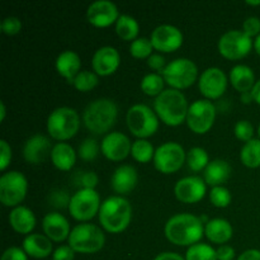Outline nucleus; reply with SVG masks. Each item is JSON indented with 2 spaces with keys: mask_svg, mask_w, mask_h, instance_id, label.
Here are the masks:
<instances>
[{
  "mask_svg": "<svg viewBox=\"0 0 260 260\" xmlns=\"http://www.w3.org/2000/svg\"><path fill=\"white\" fill-rule=\"evenodd\" d=\"M74 253L75 251L69 245H61L53 251L52 260H74Z\"/></svg>",
  "mask_w": 260,
  "mask_h": 260,
  "instance_id": "obj_46",
  "label": "nucleus"
},
{
  "mask_svg": "<svg viewBox=\"0 0 260 260\" xmlns=\"http://www.w3.org/2000/svg\"><path fill=\"white\" fill-rule=\"evenodd\" d=\"M217 260H234L235 258V249L230 245H221L216 249Z\"/></svg>",
  "mask_w": 260,
  "mask_h": 260,
  "instance_id": "obj_48",
  "label": "nucleus"
},
{
  "mask_svg": "<svg viewBox=\"0 0 260 260\" xmlns=\"http://www.w3.org/2000/svg\"><path fill=\"white\" fill-rule=\"evenodd\" d=\"M2 260H28L27 254L23 249L17 248V246H10L3 253Z\"/></svg>",
  "mask_w": 260,
  "mask_h": 260,
  "instance_id": "obj_43",
  "label": "nucleus"
},
{
  "mask_svg": "<svg viewBox=\"0 0 260 260\" xmlns=\"http://www.w3.org/2000/svg\"><path fill=\"white\" fill-rule=\"evenodd\" d=\"M206 189V182L202 178L190 175L178 180L174 187V193L180 202L197 203L205 197Z\"/></svg>",
  "mask_w": 260,
  "mask_h": 260,
  "instance_id": "obj_16",
  "label": "nucleus"
},
{
  "mask_svg": "<svg viewBox=\"0 0 260 260\" xmlns=\"http://www.w3.org/2000/svg\"><path fill=\"white\" fill-rule=\"evenodd\" d=\"M246 4H249V5H260V0H256V2H253V0H248V2H246Z\"/></svg>",
  "mask_w": 260,
  "mask_h": 260,
  "instance_id": "obj_55",
  "label": "nucleus"
},
{
  "mask_svg": "<svg viewBox=\"0 0 260 260\" xmlns=\"http://www.w3.org/2000/svg\"><path fill=\"white\" fill-rule=\"evenodd\" d=\"M254 48H255L256 53L260 55V35L256 36L255 40H254Z\"/></svg>",
  "mask_w": 260,
  "mask_h": 260,
  "instance_id": "obj_54",
  "label": "nucleus"
},
{
  "mask_svg": "<svg viewBox=\"0 0 260 260\" xmlns=\"http://www.w3.org/2000/svg\"><path fill=\"white\" fill-rule=\"evenodd\" d=\"M132 144L128 137L122 132H109L102 140V152L113 161H119L131 152Z\"/></svg>",
  "mask_w": 260,
  "mask_h": 260,
  "instance_id": "obj_18",
  "label": "nucleus"
},
{
  "mask_svg": "<svg viewBox=\"0 0 260 260\" xmlns=\"http://www.w3.org/2000/svg\"><path fill=\"white\" fill-rule=\"evenodd\" d=\"M230 173L231 168L226 160L215 159L208 162V165L206 167L205 172H203V178H205L206 184L218 187L229 179Z\"/></svg>",
  "mask_w": 260,
  "mask_h": 260,
  "instance_id": "obj_25",
  "label": "nucleus"
},
{
  "mask_svg": "<svg viewBox=\"0 0 260 260\" xmlns=\"http://www.w3.org/2000/svg\"><path fill=\"white\" fill-rule=\"evenodd\" d=\"M164 78L156 73L147 74L141 80V89L150 96H157L164 91Z\"/></svg>",
  "mask_w": 260,
  "mask_h": 260,
  "instance_id": "obj_33",
  "label": "nucleus"
},
{
  "mask_svg": "<svg viewBox=\"0 0 260 260\" xmlns=\"http://www.w3.org/2000/svg\"><path fill=\"white\" fill-rule=\"evenodd\" d=\"M147 65H149L152 70H156L159 71V73H162L164 69L167 68L164 56L159 55V53H152V55L147 58Z\"/></svg>",
  "mask_w": 260,
  "mask_h": 260,
  "instance_id": "obj_47",
  "label": "nucleus"
},
{
  "mask_svg": "<svg viewBox=\"0 0 260 260\" xmlns=\"http://www.w3.org/2000/svg\"><path fill=\"white\" fill-rule=\"evenodd\" d=\"M127 126L139 139L152 136L159 128V117L146 104H135L127 111Z\"/></svg>",
  "mask_w": 260,
  "mask_h": 260,
  "instance_id": "obj_7",
  "label": "nucleus"
},
{
  "mask_svg": "<svg viewBox=\"0 0 260 260\" xmlns=\"http://www.w3.org/2000/svg\"><path fill=\"white\" fill-rule=\"evenodd\" d=\"M0 28H2V32L5 33V35H17L22 29V22L17 17H7L3 19Z\"/></svg>",
  "mask_w": 260,
  "mask_h": 260,
  "instance_id": "obj_41",
  "label": "nucleus"
},
{
  "mask_svg": "<svg viewBox=\"0 0 260 260\" xmlns=\"http://www.w3.org/2000/svg\"><path fill=\"white\" fill-rule=\"evenodd\" d=\"M234 134L239 140L244 142H248L253 140L254 136V127L250 121L248 119H241V121L236 122L235 127H234Z\"/></svg>",
  "mask_w": 260,
  "mask_h": 260,
  "instance_id": "obj_40",
  "label": "nucleus"
},
{
  "mask_svg": "<svg viewBox=\"0 0 260 260\" xmlns=\"http://www.w3.org/2000/svg\"><path fill=\"white\" fill-rule=\"evenodd\" d=\"M165 236L170 243L179 246H192L203 236V222L192 213H178L165 223Z\"/></svg>",
  "mask_w": 260,
  "mask_h": 260,
  "instance_id": "obj_1",
  "label": "nucleus"
},
{
  "mask_svg": "<svg viewBox=\"0 0 260 260\" xmlns=\"http://www.w3.org/2000/svg\"><path fill=\"white\" fill-rule=\"evenodd\" d=\"M42 228L46 236L52 241H63L70 236V223L63 215L50 212L43 217Z\"/></svg>",
  "mask_w": 260,
  "mask_h": 260,
  "instance_id": "obj_21",
  "label": "nucleus"
},
{
  "mask_svg": "<svg viewBox=\"0 0 260 260\" xmlns=\"http://www.w3.org/2000/svg\"><path fill=\"white\" fill-rule=\"evenodd\" d=\"M118 116L116 102L109 98H99L89 103L83 113L86 128L95 135L108 132L114 126Z\"/></svg>",
  "mask_w": 260,
  "mask_h": 260,
  "instance_id": "obj_4",
  "label": "nucleus"
},
{
  "mask_svg": "<svg viewBox=\"0 0 260 260\" xmlns=\"http://www.w3.org/2000/svg\"><path fill=\"white\" fill-rule=\"evenodd\" d=\"M150 41L157 51L173 52L182 46L183 33L179 28L174 25L161 24L152 30Z\"/></svg>",
  "mask_w": 260,
  "mask_h": 260,
  "instance_id": "obj_15",
  "label": "nucleus"
},
{
  "mask_svg": "<svg viewBox=\"0 0 260 260\" xmlns=\"http://www.w3.org/2000/svg\"><path fill=\"white\" fill-rule=\"evenodd\" d=\"M251 95H253L254 102L260 104V79L254 84L253 89H251Z\"/></svg>",
  "mask_w": 260,
  "mask_h": 260,
  "instance_id": "obj_51",
  "label": "nucleus"
},
{
  "mask_svg": "<svg viewBox=\"0 0 260 260\" xmlns=\"http://www.w3.org/2000/svg\"><path fill=\"white\" fill-rule=\"evenodd\" d=\"M243 32L249 37L260 35V19L258 17H249L243 23Z\"/></svg>",
  "mask_w": 260,
  "mask_h": 260,
  "instance_id": "obj_42",
  "label": "nucleus"
},
{
  "mask_svg": "<svg viewBox=\"0 0 260 260\" xmlns=\"http://www.w3.org/2000/svg\"><path fill=\"white\" fill-rule=\"evenodd\" d=\"M99 146L95 139H85L79 146V156L80 159L85 160V161H90V160L95 159L98 155Z\"/></svg>",
  "mask_w": 260,
  "mask_h": 260,
  "instance_id": "obj_39",
  "label": "nucleus"
},
{
  "mask_svg": "<svg viewBox=\"0 0 260 260\" xmlns=\"http://www.w3.org/2000/svg\"><path fill=\"white\" fill-rule=\"evenodd\" d=\"M154 260H185L182 255L177 253H172V251H167V253H161L156 256Z\"/></svg>",
  "mask_w": 260,
  "mask_h": 260,
  "instance_id": "obj_50",
  "label": "nucleus"
},
{
  "mask_svg": "<svg viewBox=\"0 0 260 260\" xmlns=\"http://www.w3.org/2000/svg\"><path fill=\"white\" fill-rule=\"evenodd\" d=\"M188 102L178 89H165L155 98L154 109L157 117L168 126H179L187 119Z\"/></svg>",
  "mask_w": 260,
  "mask_h": 260,
  "instance_id": "obj_3",
  "label": "nucleus"
},
{
  "mask_svg": "<svg viewBox=\"0 0 260 260\" xmlns=\"http://www.w3.org/2000/svg\"><path fill=\"white\" fill-rule=\"evenodd\" d=\"M152 47L154 46L149 38L140 37L132 41L131 46H129V52L136 58H149L152 55Z\"/></svg>",
  "mask_w": 260,
  "mask_h": 260,
  "instance_id": "obj_37",
  "label": "nucleus"
},
{
  "mask_svg": "<svg viewBox=\"0 0 260 260\" xmlns=\"http://www.w3.org/2000/svg\"><path fill=\"white\" fill-rule=\"evenodd\" d=\"M23 250L32 258H47L52 253V244L46 235L30 234L23 240Z\"/></svg>",
  "mask_w": 260,
  "mask_h": 260,
  "instance_id": "obj_24",
  "label": "nucleus"
},
{
  "mask_svg": "<svg viewBox=\"0 0 260 260\" xmlns=\"http://www.w3.org/2000/svg\"><path fill=\"white\" fill-rule=\"evenodd\" d=\"M5 113H7V109H5V103L4 102H0V121H4Z\"/></svg>",
  "mask_w": 260,
  "mask_h": 260,
  "instance_id": "obj_53",
  "label": "nucleus"
},
{
  "mask_svg": "<svg viewBox=\"0 0 260 260\" xmlns=\"http://www.w3.org/2000/svg\"><path fill=\"white\" fill-rule=\"evenodd\" d=\"M156 150L154 149L152 144L145 139H139L132 144L131 154L135 160L139 162H149L154 159V155Z\"/></svg>",
  "mask_w": 260,
  "mask_h": 260,
  "instance_id": "obj_32",
  "label": "nucleus"
},
{
  "mask_svg": "<svg viewBox=\"0 0 260 260\" xmlns=\"http://www.w3.org/2000/svg\"><path fill=\"white\" fill-rule=\"evenodd\" d=\"M137 180V172L132 165H121L112 174L111 187L118 194H128L135 189Z\"/></svg>",
  "mask_w": 260,
  "mask_h": 260,
  "instance_id": "obj_22",
  "label": "nucleus"
},
{
  "mask_svg": "<svg viewBox=\"0 0 260 260\" xmlns=\"http://www.w3.org/2000/svg\"><path fill=\"white\" fill-rule=\"evenodd\" d=\"M231 193L223 185H218V187H212L210 192V201L215 207L225 208L231 203Z\"/></svg>",
  "mask_w": 260,
  "mask_h": 260,
  "instance_id": "obj_38",
  "label": "nucleus"
},
{
  "mask_svg": "<svg viewBox=\"0 0 260 260\" xmlns=\"http://www.w3.org/2000/svg\"><path fill=\"white\" fill-rule=\"evenodd\" d=\"M80 57L75 51L66 50L61 52L56 58V70L70 84H73L75 76L80 73Z\"/></svg>",
  "mask_w": 260,
  "mask_h": 260,
  "instance_id": "obj_23",
  "label": "nucleus"
},
{
  "mask_svg": "<svg viewBox=\"0 0 260 260\" xmlns=\"http://www.w3.org/2000/svg\"><path fill=\"white\" fill-rule=\"evenodd\" d=\"M208 162H210L208 154L202 147H192L187 152V164L189 169L193 170V172H201V170L206 169Z\"/></svg>",
  "mask_w": 260,
  "mask_h": 260,
  "instance_id": "obj_34",
  "label": "nucleus"
},
{
  "mask_svg": "<svg viewBox=\"0 0 260 260\" xmlns=\"http://www.w3.org/2000/svg\"><path fill=\"white\" fill-rule=\"evenodd\" d=\"M79 182L83 185V188L86 189H94L98 184V175L94 172H85L80 175L79 178Z\"/></svg>",
  "mask_w": 260,
  "mask_h": 260,
  "instance_id": "obj_45",
  "label": "nucleus"
},
{
  "mask_svg": "<svg viewBox=\"0 0 260 260\" xmlns=\"http://www.w3.org/2000/svg\"><path fill=\"white\" fill-rule=\"evenodd\" d=\"M101 205V198L95 189L81 188L70 198L69 211L75 220L88 221L99 213Z\"/></svg>",
  "mask_w": 260,
  "mask_h": 260,
  "instance_id": "obj_10",
  "label": "nucleus"
},
{
  "mask_svg": "<svg viewBox=\"0 0 260 260\" xmlns=\"http://www.w3.org/2000/svg\"><path fill=\"white\" fill-rule=\"evenodd\" d=\"M98 81V75L95 73L89 70H81L74 79L73 85L80 91H89L93 88H95Z\"/></svg>",
  "mask_w": 260,
  "mask_h": 260,
  "instance_id": "obj_36",
  "label": "nucleus"
},
{
  "mask_svg": "<svg viewBox=\"0 0 260 260\" xmlns=\"http://www.w3.org/2000/svg\"><path fill=\"white\" fill-rule=\"evenodd\" d=\"M86 18L95 27H108L118 20V8L111 0H96L88 7Z\"/></svg>",
  "mask_w": 260,
  "mask_h": 260,
  "instance_id": "obj_17",
  "label": "nucleus"
},
{
  "mask_svg": "<svg viewBox=\"0 0 260 260\" xmlns=\"http://www.w3.org/2000/svg\"><path fill=\"white\" fill-rule=\"evenodd\" d=\"M187 159L184 149L178 142H165L160 145L154 155V164L159 172L172 174L178 172Z\"/></svg>",
  "mask_w": 260,
  "mask_h": 260,
  "instance_id": "obj_11",
  "label": "nucleus"
},
{
  "mask_svg": "<svg viewBox=\"0 0 260 260\" xmlns=\"http://www.w3.org/2000/svg\"><path fill=\"white\" fill-rule=\"evenodd\" d=\"M230 81L234 88L239 90L240 93H246L251 91L255 81V74L253 69L249 68L248 65L239 63L235 65L230 71Z\"/></svg>",
  "mask_w": 260,
  "mask_h": 260,
  "instance_id": "obj_28",
  "label": "nucleus"
},
{
  "mask_svg": "<svg viewBox=\"0 0 260 260\" xmlns=\"http://www.w3.org/2000/svg\"><path fill=\"white\" fill-rule=\"evenodd\" d=\"M233 226L225 218H213L205 225V234L212 243L225 244L233 236Z\"/></svg>",
  "mask_w": 260,
  "mask_h": 260,
  "instance_id": "obj_27",
  "label": "nucleus"
},
{
  "mask_svg": "<svg viewBox=\"0 0 260 260\" xmlns=\"http://www.w3.org/2000/svg\"><path fill=\"white\" fill-rule=\"evenodd\" d=\"M98 215L104 230L118 234L131 222L132 206L122 196H112L102 202Z\"/></svg>",
  "mask_w": 260,
  "mask_h": 260,
  "instance_id": "obj_2",
  "label": "nucleus"
},
{
  "mask_svg": "<svg viewBox=\"0 0 260 260\" xmlns=\"http://www.w3.org/2000/svg\"><path fill=\"white\" fill-rule=\"evenodd\" d=\"M69 246L76 253L93 254L101 250L106 243L102 229L91 223H80L71 230Z\"/></svg>",
  "mask_w": 260,
  "mask_h": 260,
  "instance_id": "obj_6",
  "label": "nucleus"
},
{
  "mask_svg": "<svg viewBox=\"0 0 260 260\" xmlns=\"http://www.w3.org/2000/svg\"><path fill=\"white\" fill-rule=\"evenodd\" d=\"M254 42L243 30L233 29L223 33L218 40V51L229 60H239L248 55Z\"/></svg>",
  "mask_w": 260,
  "mask_h": 260,
  "instance_id": "obj_12",
  "label": "nucleus"
},
{
  "mask_svg": "<svg viewBox=\"0 0 260 260\" xmlns=\"http://www.w3.org/2000/svg\"><path fill=\"white\" fill-rule=\"evenodd\" d=\"M258 135H259V139H260V124H259V127H258Z\"/></svg>",
  "mask_w": 260,
  "mask_h": 260,
  "instance_id": "obj_56",
  "label": "nucleus"
},
{
  "mask_svg": "<svg viewBox=\"0 0 260 260\" xmlns=\"http://www.w3.org/2000/svg\"><path fill=\"white\" fill-rule=\"evenodd\" d=\"M216 118V108L210 99H198L188 108L187 123L193 132L206 134L213 126Z\"/></svg>",
  "mask_w": 260,
  "mask_h": 260,
  "instance_id": "obj_13",
  "label": "nucleus"
},
{
  "mask_svg": "<svg viewBox=\"0 0 260 260\" xmlns=\"http://www.w3.org/2000/svg\"><path fill=\"white\" fill-rule=\"evenodd\" d=\"M51 160L53 165L60 170H70L76 161V152L66 142H58L53 146L51 152Z\"/></svg>",
  "mask_w": 260,
  "mask_h": 260,
  "instance_id": "obj_29",
  "label": "nucleus"
},
{
  "mask_svg": "<svg viewBox=\"0 0 260 260\" xmlns=\"http://www.w3.org/2000/svg\"><path fill=\"white\" fill-rule=\"evenodd\" d=\"M80 127V118L75 109L58 107L53 109L47 118V132L52 139L65 141L76 135Z\"/></svg>",
  "mask_w": 260,
  "mask_h": 260,
  "instance_id": "obj_5",
  "label": "nucleus"
},
{
  "mask_svg": "<svg viewBox=\"0 0 260 260\" xmlns=\"http://www.w3.org/2000/svg\"><path fill=\"white\" fill-rule=\"evenodd\" d=\"M53 146L45 135H35L25 141L23 147V156L29 164H41L51 156Z\"/></svg>",
  "mask_w": 260,
  "mask_h": 260,
  "instance_id": "obj_19",
  "label": "nucleus"
},
{
  "mask_svg": "<svg viewBox=\"0 0 260 260\" xmlns=\"http://www.w3.org/2000/svg\"><path fill=\"white\" fill-rule=\"evenodd\" d=\"M185 260H217L216 250L205 243H197L189 246L185 253Z\"/></svg>",
  "mask_w": 260,
  "mask_h": 260,
  "instance_id": "obj_35",
  "label": "nucleus"
},
{
  "mask_svg": "<svg viewBox=\"0 0 260 260\" xmlns=\"http://www.w3.org/2000/svg\"><path fill=\"white\" fill-rule=\"evenodd\" d=\"M240 160L245 167H260V139H253L241 147Z\"/></svg>",
  "mask_w": 260,
  "mask_h": 260,
  "instance_id": "obj_31",
  "label": "nucleus"
},
{
  "mask_svg": "<svg viewBox=\"0 0 260 260\" xmlns=\"http://www.w3.org/2000/svg\"><path fill=\"white\" fill-rule=\"evenodd\" d=\"M27 178L17 170L4 173L0 178V202L7 207H18L25 198Z\"/></svg>",
  "mask_w": 260,
  "mask_h": 260,
  "instance_id": "obj_9",
  "label": "nucleus"
},
{
  "mask_svg": "<svg viewBox=\"0 0 260 260\" xmlns=\"http://www.w3.org/2000/svg\"><path fill=\"white\" fill-rule=\"evenodd\" d=\"M139 23L134 17L128 14L119 15L118 20L116 22V32L122 40L135 41L139 35Z\"/></svg>",
  "mask_w": 260,
  "mask_h": 260,
  "instance_id": "obj_30",
  "label": "nucleus"
},
{
  "mask_svg": "<svg viewBox=\"0 0 260 260\" xmlns=\"http://www.w3.org/2000/svg\"><path fill=\"white\" fill-rule=\"evenodd\" d=\"M251 101H254L251 91H246V93H241V102L245 104H249Z\"/></svg>",
  "mask_w": 260,
  "mask_h": 260,
  "instance_id": "obj_52",
  "label": "nucleus"
},
{
  "mask_svg": "<svg viewBox=\"0 0 260 260\" xmlns=\"http://www.w3.org/2000/svg\"><path fill=\"white\" fill-rule=\"evenodd\" d=\"M198 88L207 99H217L226 91L228 78L220 68H208L200 76Z\"/></svg>",
  "mask_w": 260,
  "mask_h": 260,
  "instance_id": "obj_14",
  "label": "nucleus"
},
{
  "mask_svg": "<svg viewBox=\"0 0 260 260\" xmlns=\"http://www.w3.org/2000/svg\"><path fill=\"white\" fill-rule=\"evenodd\" d=\"M9 223L17 233L29 234L36 226V216L28 207L18 206L10 212Z\"/></svg>",
  "mask_w": 260,
  "mask_h": 260,
  "instance_id": "obj_26",
  "label": "nucleus"
},
{
  "mask_svg": "<svg viewBox=\"0 0 260 260\" xmlns=\"http://www.w3.org/2000/svg\"><path fill=\"white\" fill-rule=\"evenodd\" d=\"M238 260H260V250H258V249H249V250H245L239 256Z\"/></svg>",
  "mask_w": 260,
  "mask_h": 260,
  "instance_id": "obj_49",
  "label": "nucleus"
},
{
  "mask_svg": "<svg viewBox=\"0 0 260 260\" xmlns=\"http://www.w3.org/2000/svg\"><path fill=\"white\" fill-rule=\"evenodd\" d=\"M0 151H2V160H0V169L5 170L12 160V149L10 145L5 140H0Z\"/></svg>",
  "mask_w": 260,
  "mask_h": 260,
  "instance_id": "obj_44",
  "label": "nucleus"
},
{
  "mask_svg": "<svg viewBox=\"0 0 260 260\" xmlns=\"http://www.w3.org/2000/svg\"><path fill=\"white\" fill-rule=\"evenodd\" d=\"M121 57L118 51L112 46H103L98 48L93 55L91 65L96 75L107 76L113 74L118 69Z\"/></svg>",
  "mask_w": 260,
  "mask_h": 260,
  "instance_id": "obj_20",
  "label": "nucleus"
},
{
  "mask_svg": "<svg viewBox=\"0 0 260 260\" xmlns=\"http://www.w3.org/2000/svg\"><path fill=\"white\" fill-rule=\"evenodd\" d=\"M161 75L173 89L179 90L188 88L194 83L198 76V68L189 58H175L168 63Z\"/></svg>",
  "mask_w": 260,
  "mask_h": 260,
  "instance_id": "obj_8",
  "label": "nucleus"
}]
</instances>
